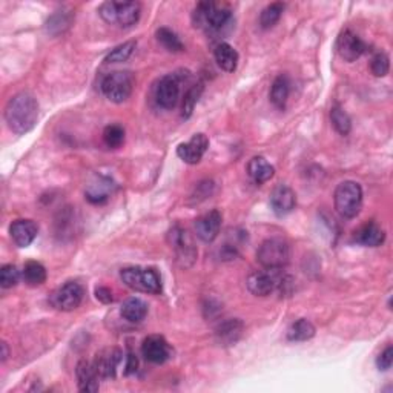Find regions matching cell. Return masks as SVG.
<instances>
[{
  "label": "cell",
  "mask_w": 393,
  "mask_h": 393,
  "mask_svg": "<svg viewBox=\"0 0 393 393\" xmlns=\"http://www.w3.org/2000/svg\"><path fill=\"white\" fill-rule=\"evenodd\" d=\"M337 49L341 58H344L346 62H355L364 54L366 43L361 40L360 35L351 31V29H344L338 37Z\"/></svg>",
  "instance_id": "11"
},
{
  "label": "cell",
  "mask_w": 393,
  "mask_h": 393,
  "mask_svg": "<svg viewBox=\"0 0 393 393\" xmlns=\"http://www.w3.org/2000/svg\"><path fill=\"white\" fill-rule=\"evenodd\" d=\"M76 376L80 392H97L100 389L99 384L100 376L91 362H88L85 360L79 361L76 367Z\"/></svg>",
  "instance_id": "20"
},
{
  "label": "cell",
  "mask_w": 393,
  "mask_h": 393,
  "mask_svg": "<svg viewBox=\"0 0 393 393\" xmlns=\"http://www.w3.org/2000/svg\"><path fill=\"white\" fill-rule=\"evenodd\" d=\"M209 147V138L204 134H195L186 143H182L177 147V155L188 165H197L202 161L203 155Z\"/></svg>",
  "instance_id": "13"
},
{
  "label": "cell",
  "mask_w": 393,
  "mask_h": 393,
  "mask_svg": "<svg viewBox=\"0 0 393 393\" xmlns=\"http://www.w3.org/2000/svg\"><path fill=\"white\" fill-rule=\"evenodd\" d=\"M120 278L132 291L152 295L161 292V278L152 268H138V266L125 268L120 271Z\"/></svg>",
  "instance_id": "4"
},
{
  "label": "cell",
  "mask_w": 393,
  "mask_h": 393,
  "mask_svg": "<svg viewBox=\"0 0 393 393\" xmlns=\"http://www.w3.org/2000/svg\"><path fill=\"white\" fill-rule=\"evenodd\" d=\"M22 277L28 286H42L47 281V269L39 262H28L22 271Z\"/></svg>",
  "instance_id": "27"
},
{
  "label": "cell",
  "mask_w": 393,
  "mask_h": 393,
  "mask_svg": "<svg viewBox=\"0 0 393 393\" xmlns=\"http://www.w3.org/2000/svg\"><path fill=\"white\" fill-rule=\"evenodd\" d=\"M170 248L174 249L177 255V262L180 263L183 268H189L192 263L195 262L198 250L194 244V240L189 235L186 229L180 226H174L168 234Z\"/></svg>",
  "instance_id": "8"
},
{
  "label": "cell",
  "mask_w": 393,
  "mask_h": 393,
  "mask_svg": "<svg viewBox=\"0 0 393 393\" xmlns=\"http://www.w3.org/2000/svg\"><path fill=\"white\" fill-rule=\"evenodd\" d=\"M155 99L157 103L165 109H173L177 106V103L180 100V83L179 79L175 76H165L157 86V91H155Z\"/></svg>",
  "instance_id": "15"
},
{
  "label": "cell",
  "mask_w": 393,
  "mask_h": 393,
  "mask_svg": "<svg viewBox=\"0 0 393 393\" xmlns=\"http://www.w3.org/2000/svg\"><path fill=\"white\" fill-rule=\"evenodd\" d=\"M232 19V11L226 5L214 2H200L194 11L195 26H206L212 31L223 29Z\"/></svg>",
  "instance_id": "5"
},
{
  "label": "cell",
  "mask_w": 393,
  "mask_h": 393,
  "mask_svg": "<svg viewBox=\"0 0 393 393\" xmlns=\"http://www.w3.org/2000/svg\"><path fill=\"white\" fill-rule=\"evenodd\" d=\"M353 240L361 246L367 248H378L385 241V232L381 226H378L375 221L362 225L353 235Z\"/></svg>",
  "instance_id": "21"
},
{
  "label": "cell",
  "mask_w": 393,
  "mask_h": 393,
  "mask_svg": "<svg viewBox=\"0 0 393 393\" xmlns=\"http://www.w3.org/2000/svg\"><path fill=\"white\" fill-rule=\"evenodd\" d=\"M120 315L129 323H142L147 315V304L142 298L132 296L122 304Z\"/></svg>",
  "instance_id": "25"
},
{
  "label": "cell",
  "mask_w": 393,
  "mask_h": 393,
  "mask_svg": "<svg viewBox=\"0 0 393 393\" xmlns=\"http://www.w3.org/2000/svg\"><path fill=\"white\" fill-rule=\"evenodd\" d=\"M20 280V271L14 264H5L0 269V286L3 289L14 287Z\"/></svg>",
  "instance_id": "36"
},
{
  "label": "cell",
  "mask_w": 393,
  "mask_h": 393,
  "mask_svg": "<svg viewBox=\"0 0 393 393\" xmlns=\"http://www.w3.org/2000/svg\"><path fill=\"white\" fill-rule=\"evenodd\" d=\"M83 296L85 291L81 284L77 283V281H68V283H65L56 292H53L49 303L57 310L71 312V310H76L80 306L81 301H83Z\"/></svg>",
  "instance_id": "9"
},
{
  "label": "cell",
  "mask_w": 393,
  "mask_h": 393,
  "mask_svg": "<svg viewBox=\"0 0 393 393\" xmlns=\"http://www.w3.org/2000/svg\"><path fill=\"white\" fill-rule=\"evenodd\" d=\"M315 335V326L309 320H301L295 321L291 328L287 329V339L294 341V343H301V341H307L314 338Z\"/></svg>",
  "instance_id": "28"
},
{
  "label": "cell",
  "mask_w": 393,
  "mask_h": 393,
  "mask_svg": "<svg viewBox=\"0 0 393 393\" xmlns=\"http://www.w3.org/2000/svg\"><path fill=\"white\" fill-rule=\"evenodd\" d=\"M137 48V42L136 40H129L125 42L122 45L115 47L111 53L105 57V63H122L126 62L128 58L132 56Z\"/></svg>",
  "instance_id": "32"
},
{
  "label": "cell",
  "mask_w": 393,
  "mask_h": 393,
  "mask_svg": "<svg viewBox=\"0 0 393 393\" xmlns=\"http://www.w3.org/2000/svg\"><path fill=\"white\" fill-rule=\"evenodd\" d=\"M335 209L343 218H355L362 207V188L357 182L339 183L333 194Z\"/></svg>",
  "instance_id": "3"
},
{
  "label": "cell",
  "mask_w": 393,
  "mask_h": 393,
  "mask_svg": "<svg viewBox=\"0 0 393 393\" xmlns=\"http://www.w3.org/2000/svg\"><path fill=\"white\" fill-rule=\"evenodd\" d=\"M289 94H291V83H289V79L286 76H278L275 80H273L269 94L273 106L278 109H284Z\"/></svg>",
  "instance_id": "26"
},
{
  "label": "cell",
  "mask_w": 393,
  "mask_h": 393,
  "mask_svg": "<svg viewBox=\"0 0 393 393\" xmlns=\"http://www.w3.org/2000/svg\"><path fill=\"white\" fill-rule=\"evenodd\" d=\"M115 189V184L113 180L108 179L105 175H94L93 180L86 184L85 197L93 204H103L106 203L109 197L113 195Z\"/></svg>",
  "instance_id": "16"
},
{
  "label": "cell",
  "mask_w": 393,
  "mask_h": 393,
  "mask_svg": "<svg viewBox=\"0 0 393 393\" xmlns=\"http://www.w3.org/2000/svg\"><path fill=\"white\" fill-rule=\"evenodd\" d=\"M103 142L111 150H117L125 143V129L120 125H109L103 131Z\"/></svg>",
  "instance_id": "33"
},
{
  "label": "cell",
  "mask_w": 393,
  "mask_h": 393,
  "mask_svg": "<svg viewBox=\"0 0 393 393\" xmlns=\"http://www.w3.org/2000/svg\"><path fill=\"white\" fill-rule=\"evenodd\" d=\"M142 353L145 360L152 364H163L170 358L173 351L165 338L160 335H150L143 339Z\"/></svg>",
  "instance_id": "12"
},
{
  "label": "cell",
  "mask_w": 393,
  "mask_h": 393,
  "mask_svg": "<svg viewBox=\"0 0 393 393\" xmlns=\"http://www.w3.org/2000/svg\"><path fill=\"white\" fill-rule=\"evenodd\" d=\"M122 362V352L115 347L105 348L94 360V369L97 370L100 378H113L115 376L117 367Z\"/></svg>",
  "instance_id": "18"
},
{
  "label": "cell",
  "mask_w": 393,
  "mask_h": 393,
  "mask_svg": "<svg viewBox=\"0 0 393 393\" xmlns=\"http://www.w3.org/2000/svg\"><path fill=\"white\" fill-rule=\"evenodd\" d=\"M370 71L375 77H385L390 71V58L385 53H378L370 61Z\"/></svg>",
  "instance_id": "35"
},
{
  "label": "cell",
  "mask_w": 393,
  "mask_h": 393,
  "mask_svg": "<svg viewBox=\"0 0 393 393\" xmlns=\"http://www.w3.org/2000/svg\"><path fill=\"white\" fill-rule=\"evenodd\" d=\"M296 206L295 192L286 186V184H278V186L271 192V207L278 217L291 214Z\"/></svg>",
  "instance_id": "17"
},
{
  "label": "cell",
  "mask_w": 393,
  "mask_h": 393,
  "mask_svg": "<svg viewBox=\"0 0 393 393\" xmlns=\"http://www.w3.org/2000/svg\"><path fill=\"white\" fill-rule=\"evenodd\" d=\"M221 221H223V217H221L220 211L217 209L198 217L194 223L195 234L198 239L204 243H212L220 234Z\"/></svg>",
  "instance_id": "14"
},
{
  "label": "cell",
  "mask_w": 393,
  "mask_h": 393,
  "mask_svg": "<svg viewBox=\"0 0 393 393\" xmlns=\"http://www.w3.org/2000/svg\"><path fill=\"white\" fill-rule=\"evenodd\" d=\"M39 118V103L31 93L24 91L14 95L5 108V122L16 134H26Z\"/></svg>",
  "instance_id": "1"
},
{
  "label": "cell",
  "mask_w": 393,
  "mask_h": 393,
  "mask_svg": "<svg viewBox=\"0 0 393 393\" xmlns=\"http://www.w3.org/2000/svg\"><path fill=\"white\" fill-rule=\"evenodd\" d=\"M95 298H97L102 303H105V304H109V303L114 301V296H113V292H111V289L103 287V286L95 289Z\"/></svg>",
  "instance_id": "39"
},
{
  "label": "cell",
  "mask_w": 393,
  "mask_h": 393,
  "mask_svg": "<svg viewBox=\"0 0 393 393\" xmlns=\"http://www.w3.org/2000/svg\"><path fill=\"white\" fill-rule=\"evenodd\" d=\"M258 263L266 269H283L291 259V248L281 239H269L257 250Z\"/></svg>",
  "instance_id": "6"
},
{
  "label": "cell",
  "mask_w": 393,
  "mask_h": 393,
  "mask_svg": "<svg viewBox=\"0 0 393 393\" xmlns=\"http://www.w3.org/2000/svg\"><path fill=\"white\" fill-rule=\"evenodd\" d=\"M248 174L252 180L258 184L269 182L275 175V168L264 157H252L248 163Z\"/></svg>",
  "instance_id": "22"
},
{
  "label": "cell",
  "mask_w": 393,
  "mask_h": 393,
  "mask_svg": "<svg viewBox=\"0 0 393 393\" xmlns=\"http://www.w3.org/2000/svg\"><path fill=\"white\" fill-rule=\"evenodd\" d=\"M330 120H332L333 128H335L338 134L347 136L348 132H351V129H352L351 117L347 115L346 111L341 108L339 105H335L330 109Z\"/></svg>",
  "instance_id": "31"
},
{
  "label": "cell",
  "mask_w": 393,
  "mask_h": 393,
  "mask_svg": "<svg viewBox=\"0 0 393 393\" xmlns=\"http://www.w3.org/2000/svg\"><path fill=\"white\" fill-rule=\"evenodd\" d=\"M243 333V323L240 320H226L225 323H221L217 330H215V335H217V341L221 346H232L236 341L240 339Z\"/></svg>",
  "instance_id": "24"
},
{
  "label": "cell",
  "mask_w": 393,
  "mask_h": 393,
  "mask_svg": "<svg viewBox=\"0 0 393 393\" xmlns=\"http://www.w3.org/2000/svg\"><path fill=\"white\" fill-rule=\"evenodd\" d=\"M100 88L109 102L123 103L131 97L134 90V79L126 71H114L103 77Z\"/></svg>",
  "instance_id": "7"
},
{
  "label": "cell",
  "mask_w": 393,
  "mask_h": 393,
  "mask_svg": "<svg viewBox=\"0 0 393 393\" xmlns=\"http://www.w3.org/2000/svg\"><path fill=\"white\" fill-rule=\"evenodd\" d=\"M392 364H393V347L387 346L380 353V357L376 358V366L378 369L383 370V372H385V370H389L392 367Z\"/></svg>",
  "instance_id": "38"
},
{
  "label": "cell",
  "mask_w": 393,
  "mask_h": 393,
  "mask_svg": "<svg viewBox=\"0 0 393 393\" xmlns=\"http://www.w3.org/2000/svg\"><path fill=\"white\" fill-rule=\"evenodd\" d=\"M6 358H8V346H6V343H2V361Z\"/></svg>",
  "instance_id": "41"
},
{
  "label": "cell",
  "mask_w": 393,
  "mask_h": 393,
  "mask_svg": "<svg viewBox=\"0 0 393 393\" xmlns=\"http://www.w3.org/2000/svg\"><path fill=\"white\" fill-rule=\"evenodd\" d=\"M203 93V83H195L194 86L191 88V90L186 93L183 99V113L182 115L184 118H189L194 113V108L197 105V102L200 99V95Z\"/></svg>",
  "instance_id": "34"
},
{
  "label": "cell",
  "mask_w": 393,
  "mask_h": 393,
  "mask_svg": "<svg viewBox=\"0 0 393 393\" xmlns=\"http://www.w3.org/2000/svg\"><path fill=\"white\" fill-rule=\"evenodd\" d=\"M37 234H39V227L33 220H16L10 226L11 240L19 248H28L35 240Z\"/></svg>",
  "instance_id": "19"
},
{
  "label": "cell",
  "mask_w": 393,
  "mask_h": 393,
  "mask_svg": "<svg viewBox=\"0 0 393 393\" xmlns=\"http://www.w3.org/2000/svg\"><path fill=\"white\" fill-rule=\"evenodd\" d=\"M155 37H157V42L160 45L165 48L169 53H182L184 49V45L180 40V37L177 35L173 29L169 28H159L157 33H155Z\"/></svg>",
  "instance_id": "29"
},
{
  "label": "cell",
  "mask_w": 393,
  "mask_h": 393,
  "mask_svg": "<svg viewBox=\"0 0 393 393\" xmlns=\"http://www.w3.org/2000/svg\"><path fill=\"white\" fill-rule=\"evenodd\" d=\"M283 11L284 5L281 2H273L268 5L259 14V25H262L263 29L273 28L280 22L281 16H283Z\"/></svg>",
  "instance_id": "30"
},
{
  "label": "cell",
  "mask_w": 393,
  "mask_h": 393,
  "mask_svg": "<svg viewBox=\"0 0 393 393\" xmlns=\"http://www.w3.org/2000/svg\"><path fill=\"white\" fill-rule=\"evenodd\" d=\"M137 367H138V360L137 357L132 352L128 353V357H126V366H125V374L126 375H131L137 372Z\"/></svg>",
  "instance_id": "40"
},
{
  "label": "cell",
  "mask_w": 393,
  "mask_h": 393,
  "mask_svg": "<svg viewBox=\"0 0 393 393\" xmlns=\"http://www.w3.org/2000/svg\"><path fill=\"white\" fill-rule=\"evenodd\" d=\"M71 24V14L65 11H57L53 17L48 20V31L51 34H61Z\"/></svg>",
  "instance_id": "37"
},
{
  "label": "cell",
  "mask_w": 393,
  "mask_h": 393,
  "mask_svg": "<svg viewBox=\"0 0 393 393\" xmlns=\"http://www.w3.org/2000/svg\"><path fill=\"white\" fill-rule=\"evenodd\" d=\"M99 14L106 24L129 28L142 16V5L138 2H105L100 5Z\"/></svg>",
  "instance_id": "2"
},
{
  "label": "cell",
  "mask_w": 393,
  "mask_h": 393,
  "mask_svg": "<svg viewBox=\"0 0 393 393\" xmlns=\"http://www.w3.org/2000/svg\"><path fill=\"white\" fill-rule=\"evenodd\" d=\"M284 278L280 275V269H266L250 273L246 281L249 292L255 296H268L283 286Z\"/></svg>",
  "instance_id": "10"
},
{
  "label": "cell",
  "mask_w": 393,
  "mask_h": 393,
  "mask_svg": "<svg viewBox=\"0 0 393 393\" xmlns=\"http://www.w3.org/2000/svg\"><path fill=\"white\" fill-rule=\"evenodd\" d=\"M214 56L215 62L226 72H234L236 66H239V53H236V49L232 45H229L226 42H221L215 47Z\"/></svg>",
  "instance_id": "23"
}]
</instances>
